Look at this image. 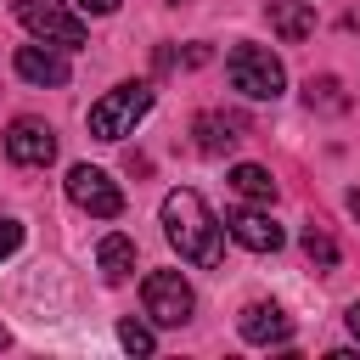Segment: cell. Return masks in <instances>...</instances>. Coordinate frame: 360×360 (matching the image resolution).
Returning a JSON list of instances; mask_svg holds the SVG:
<instances>
[{"instance_id": "cell-1", "label": "cell", "mask_w": 360, "mask_h": 360, "mask_svg": "<svg viewBox=\"0 0 360 360\" xmlns=\"http://www.w3.org/2000/svg\"><path fill=\"white\" fill-rule=\"evenodd\" d=\"M163 231L180 248V259H191L197 270H219L225 264V242H219V219L208 214V202L197 191H169L163 197Z\"/></svg>"}, {"instance_id": "cell-2", "label": "cell", "mask_w": 360, "mask_h": 360, "mask_svg": "<svg viewBox=\"0 0 360 360\" xmlns=\"http://www.w3.org/2000/svg\"><path fill=\"white\" fill-rule=\"evenodd\" d=\"M152 112V84H118V90H107L96 107H90V135L96 141H124L141 118Z\"/></svg>"}, {"instance_id": "cell-3", "label": "cell", "mask_w": 360, "mask_h": 360, "mask_svg": "<svg viewBox=\"0 0 360 360\" xmlns=\"http://www.w3.org/2000/svg\"><path fill=\"white\" fill-rule=\"evenodd\" d=\"M225 73H231V84H236L242 96H253V101H276L281 84H287L281 62H276L264 45H236V51L225 56Z\"/></svg>"}, {"instance_id": "cell-4", "label": "cell", "mask_w": 360, "mask_h": 360, "mask_svg": "<svg viewBox=\"0 0 360 360\" xmlns=\"http://www.w3.org/2000/svg\"><path fill=\"white\" fill-rule=\"evenodd\" d=\"M17 11V22L34 34V39H51V45H62V51H84V22L62 6V0H17L11 6Z\"/></svg>"}, {"instance_id": "cell-5", "label": "cell", "mask_w": 360, "mask_h": 360, "mask_svg": "<svg viewBox=\"0 0 360 360\" xmlns=\"http://www.w3.org/2000/svg\"><path fill=\"white\" fill-rule=\"evenodd\" d=\"M141 298H146V315H152L158 326H186V321H191V304H197L180 270H152V276L141 281Z\"/></svg>"}, {"instance_id": "cell-6", "label": "cell", "mask_w": 360, "mask_h": 360, "mask_svg": "<svg viewBox=\"0 0 360 360\" xmlns=\"http://www.w3.org/2000/svg\"><path fill=\"white\" fill-rule=\"evenodd\" d=\"M68 197H73L84 214H96V219H118V214H124V191H118L96 163H73V169H68Z\"/></svg>"}, {"instance_id": "cell-7", "label": "cell", "mask_w": 360, "mask_h": 360, "mask_svg": "<svg viewBox=\"0 0 360 360\" xmlns=\"http://www.w3.org/2000/svg\"><path fill=\"white\" fill-rule=\"evenodd\" d=\"M6 158H11L17 169H45V163L56 158V135H51V124H39V118H17V124L6 129Z\"/></svg>"}, {"instance_id": "cell-8", "label": "cell", "mask_w": 360, "mask_h": 360, "mask_svg": "<svg viewBox=\"0 0 360 360\" xmlns=\"http://www.w3.org/2000/svg\"><path fill=\"white\" fill-rule=\"evenodd\" d=\"M225 225H231V236L248 248V253H276L287 236H281V225L270 219V214H259V208H231L225 214Z\"/></svg>"}, {"instance_id": "cell-9", "label": "cell", "mask_w": 360, "mask_h": 360, "mask_svg": "<svg viewBox=\"0 0 360 360\" xmlns=\"http://www.w3.org/2000/svg\"><path fill=\"white\" fill-rule=\"evenodd\" d=\"M236 332H242L248 343L270 349V343H287V338H292V315H281L276 304H248V309L236 315Z\"/></svg>"}, {"instance_id": "cell-10", "label": "cell", "mask_w": 360, "mask_h": 360, "mask_svg": "<svg viewBox=\"0 0 360 360\" xmlns=\"http://www.w3.org/2000/svg\"><path fill=\"white\" fill-rule=\"evenodd\" d=\"M17 79H28V84H39V90H45V84L56 90V84H68V62H62L56 51H45V45H22V51H17Z\"/></svg>"}, {"instance_id": "cell-11", "label": "cell", "mask_w": 360, "mask_h": 360, "mask_svg": "<svg viewBox=\"0 0 360 360\" xmlns=\"http://www.w3.org/2000/svg\"><path fill=\"white\" fill-rule=\"evenodd\" d=\"M191 135H197V152L219 158V152H231V146L242 141V118H225V112H197V118H191Z\"/></svg>"}, {"instance_id": "cell-12", "label": "cell", "mask_w": 360, "mask_h": 360, "mask_svg": "<svg viewBox=\"0 0 360 360\" xmlns=\"http://www.w3.org/2000/svg\"><path fill=\"white\" fill-rule=\"evenodd\" d=\"M264 17H270V28H276L287 45H304V39L315 34V11H309L304 0H270Z\"/></svg>"}, {"instance_id": "cell-13", "label": "cell", "mask_w": 360, "mask_h": 360, "mask_svg": "<svg viewBox=\"0 0 360 360\" xmlns=\"http://www.w3.org/2000/svg\"><path fill=\"white\" fill-rule=\"evenodd\" d=\"M96 264H101V276H107V281H124V276L135 270V242H129V236H118V231H112V236H101Z\"/></svg>"}, {"instance_id": "cell-14", "label": "cell", "mask_w": 360, "mask_h": 360, "mask_svg": "<svg viewBox=\"0 0 360 360\" xmlns=\"http://www.w3.org/2000/svg\"><path fill=\"white\" fill-rule=\"evenodd\" d=\"M304 101H309V112H349V96H343V84L332 73H309Z\"/></svg>"}, {"instance_id": "cell-15", "label": "cell", "mask_w": 360, "mask_h": 360, "mask_svg": "<svg viewBox=\"0 0 360 360\" xmlns=\"http://www.w3.org/2000/svg\"><path fill=\"white\" fill-rule=\"evenodd\" d=\"M231 186H236L248 202H276V180H270V169H259V163H236V169H231Z\"/></svg>"}, {"instance_id": "cell-16", "label": "cell", "mask_w": 360, "mask_h": 360, "mask_svg": "<svg viewBox=\"0 0 360 360\" xmlns=\"http://www.w3.org/2000/svg\"><path fill=\"white\" fill-rule=\"evenodd\" d=\"M304 259L315 270H338V242L321 231V225H304Z\"/></svg>"}, {"instance_id": "cell-17", "label": "cell", "mask_w": 360, "mask_h": 360, "mask_svg": "<svg viewBox=\"0 0 360 360\" xmlns=\"http://www.w3.org/2000/svg\"><path fill=\"white\" fill-rule=\"evenodd\" d=\"M118 343H124L129 354H152V349H158V338H152L141 321H124V326H118Z\"/></svg>"}, {"instance_id": "cell-18", "label": "cell", "mask_w": 360, "mask_h": 360, "mask_svg": "<svg viewBox=\"0 0 360 360\" xmlns=\"http://www.w3.org/2000/svg\"><path fill=\"white\" fill-rule=\"evenodd\" d=\"M17 248H22V225L17 219H0V259H11Z\"/></svg>"}, {"instance_id": "cell-19", "label": "cell", "mask_w": 360, "mask_h": 360, "mask_svg": "<svg viewBox=\"0 0 360 360\" xmlns=\"http://www.w3.org/2000/svg\"><path fill=\"white\" fill-rule=\"evenodd\" d=\"M79 11H90V17H107V11H118V0H73Z\"/></svg>"}, {"instance_id": "cell-20", "label": "cell", "mask_w": 360, "mask_h": 360, "mask_svg": "<svg viewBox=\"0 0 360 360\" xmlns=\"http://www.w3.org/2000/svg\"><path fill=\"white\" fill-rule=\"evenodd\" d=\"M349 332L360 338V304H349Z\"/></svg>"}, {"instance_id": "cell-21", "label": "cell", "mask_w": 360, "mask_h": 360, "mask_svg": "<svg viewBox=\"0 0 360 360\" xmlns=\"http://www.w3.org/2000/svg\"><path fill=\"white\" fill-rule=\"evenodd\" d=\"M349 214H354V219H360V186H354V191H349Z\"/></svg>"}, {"instance_id": "cell-22", "label": "cell", "mask_w": 360, "mask_h": 360, "mask_svg": "<svg viewBox=\"0 0 360 360\" xmlns=\"http://www.w3.org/2000/svg\"><path fill=\"white\" fill-rule=\"evenodd\" d=\"M0 349H6V326H0Z\"/></svg>"}, {"instance_id": "cell-23", "label": "cell", "mask_w": 360, "mask_h": 360, "mask_svg": "<svg viewBox=\"0 0 360 360\" xmlns=\"http://www.w3.org/2000/svg\"><path fill=\"white\" fill-rule=\"evenodd\" d=\"M169 6H186V0H169Z\"/></svg>"}]
</instances>
